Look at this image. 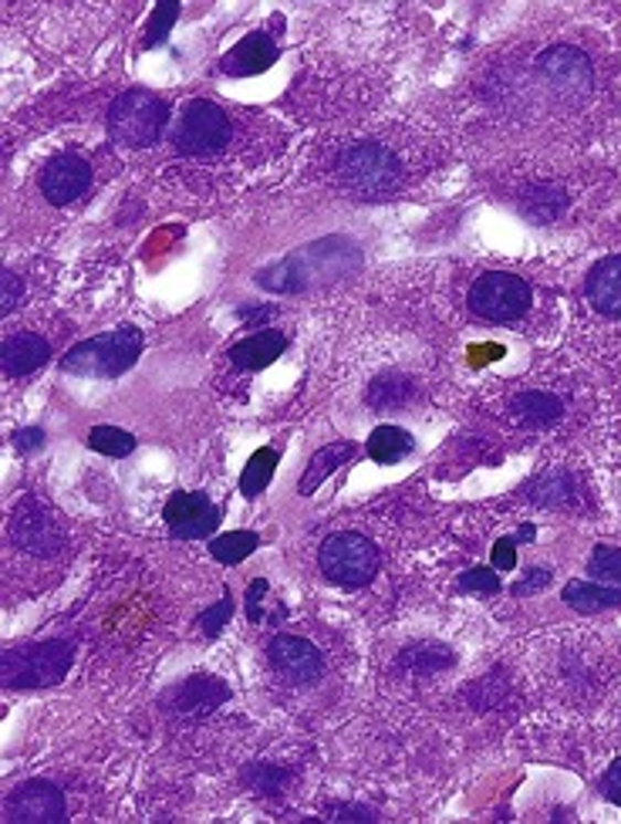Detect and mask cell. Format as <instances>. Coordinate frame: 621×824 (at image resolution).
I'll return each instance as SVG.
<instances>
[{"label":"cell","mask_w":621,"mask_h":824,"mask_svg":"<svg viewBox=\"0 0 621 824\" xmlns=\"http://www.w3.org/2000/svg\"><path fill=\"white\" fill-rule=\"evenodd\" d=\"M334 180L355 196L392 193L406 183V156L385 139H362L334 159Z\"/></svg>","instance_id":"cell-1"},{"label":"cell","mask_w":621,"mask_h":824,"mask_svg":"<svg viewBox=\"0 0 621 824\" xmlns=\"http://www.w3.org/2000/svg\"><path fill=\"white\" fill-rule=\"evenodd\" d=\"M139 352H142V332L126 324V328H116V332H105V335H95L75 345L62 359V368L72 375H88V378H116L136 365Z\"/></svg>","instance_id":"cell-2"},{"label":"cell","mask_w":621,"mask_h":824,"mask_svg":"<svg viewBox=\"0 0 621 824\" xmlns=\"http://www.w3.org/2000/svg\"><path fill=\"white\" fill-rule=\"evenodd\" d=\"M72 666V645L68 642H38V645H21L8 649L4 663H0V676H4L8 689H44L58 683Z\"/></svg>","instance_id":"cell-3"},{"label":"cell","mask_w":621,"mask_h":824,"mask_svg":"<svg viewBox=\"0 0 621 824\" xmlns=\"http://www.w3.org/2000/svg\"><path fill=\"white\" fill-rule=\"evenodd\" d=\"M234 139V119L227 108H220L216 101H190L183 108V116L173 129V146L183 156L193 159H210L223 152Z\"/></svg>","instance_id":"cell-4"},{"label":"cell","mask_w":621,"mask_h":824,"mask_svg":"<svg viewBox=\"0 0 621 824\" xmlns=\"http://www.w3.org/2000/svg\"><path fill=\"white\" fill-rule=\"evenodd\" d=\"M165 119H169V108L162 98L149 92H126L108 108V132L111 139L129 149H146L162 136Z\"/></svg>","instance_id":"cell-5"},{"label":"cell","mask_w":621,"mask_h":824,"mask_svg":"<svg viewBox=\"0 0 621 824\" xmlns=\"http://www.w3.org/2000/svg\"><path fill=\"white\" fill-rule=\"evenodd\" d=\"M321 575L342 588H362L378 575V552L362 534H331L321 544Z\"/></svg>","instance_id":"cell-6"},{"label":"cell","mask_w":621,"mask_h":824,"mask_svg":"<svg viewBox=\"0 0 621 824\" xmlns=\"http://www.w3.org/2000/svg\"><path fill=\"white\" fill-rule=\"evenodd\" d=\"M470 308L496 324L517 321L527 314L531 308V285L517 274L506 270H490L483 278H477V285L470 288Z\"/></svg>","instance_id":"cell-7"},{"label":"cell","mask_w":621,"mask_h":824,"mask_svg":"<svg viewBox=\"0 0 621 824\" xmlns=\"http://www.w3.org/2000/svg\"><path fill=\"white\" fill-rule=\"evenodd\" d=\"M11 541L21 547V552H28V555L51 558V555L62 552L65 531H62L58 514H54L51 507H44L41 501L28 497L14 511V517H11Z\"/></svg>","instance_id":"cell-8"},{"label":"cell","mask_w":621,"mask_h":824,"mask_svg":"<svg viewBox=\"0 0 621 824\" xmlns=\"http://www.w3.org/2000/svg\"><path fill=\"white\" fill-rule=\"evenodd\" d=\"M165 524L173 527V534L180 541H200V537H210L216 527H220V507L206 497V493L193 490H180L173 493V497L165 501V511H162Z\"/></svg>","instance_id":"cell-9"},{"label":"cell","mask_w":621,"mask_h":824,"mask_svg":"<svg viewBox=\"0 0 621 824\" xmlns=\"http://www.w3.org/2000/svg\"><path fill=\"white\" fill-rule=\"evenodd\" d=\"M4 817L11 824H54V821H65V798L62 791L47 784V781H28L21 784L4 807Z\"/></svg>","instance_id":"cell-10"},{"label":"cell","mask_w":621,"mask_h":824,"mask_svg":"<svg viewBox=\"0 0 621 824\" xmlns=\"http://www.w3.org/2000/svg\"><path fill=\"white\" fill-rule=\"evenodd\" d=\"M88 186H92V167H88L82 156H75V152L54 156L47 167L41 170V193L54 206L75 203Z\"/></svg>","instance_id":"cell-11"},{"label":"cell","mask_w":621,"mask_h":824,"mask_svg":"<svg viewBox=\"0 0 621 824\" xmlns=\"http://www.w3.org/2000/svg\"><path fill=\"white\" fill-rule=\"evenodd\" d=\"M267 655H270V666L277 673H285L288 679H298V683H311L324 670L321 652L308 639H298V635H277V639H270Z\"/></svg>","instance_id":"cell-12"},{"label":"cell","mask_w":621,"mask_h":824,"mask_svg":"<svg viewBox=\"0 0 621 824\" xmlns=\"http://www.w3.org/2000/svg\"><path fill=\"white\" fill-rule=\"evenodd\" d=\"M277 62V44L270 34L257 31V34H247L240 44H234L227 54H223V72L234 75V78H244V75H260L267 72L270 65Z\"/></svg>","instance_id":"cell-13"},{"label":"cell","mask_w":621,"mask_h":824,"mask_svg":"<svg viewBox=\"0 0 621 824\" xmlns=\"http://www.w3.org/2000/svg\"><path fill=\"white\" fill-rule=\"evenodd\" d=\"M588 301L601 314H621V254H611L591 267Z\"/></svg>","instance_id":"cell-14"},{"label":"cell","mask_w":621,"mask_h":824,"mask_svg":"<svg viewBox=\"0 0 621 824\" xmlns=\"http://www.w3.org/2000/svg\"><path fill=\"white\" fill-rule=\"evenodd\" d=\"M47 355H51V345L41 335L21 332V335H11L4 349H0V365H4L11 378H21V375L38 372L47 362Z\"/></svg>","instance_id":"cell-15"},{"label":"cell","mask_w":621,"mask_h":824,"mask_svg":"<svg viewBox=\"0 0 621 824\" xmlns=\"http://www.w3.org/2000/svg\"><path fill=\"white\" fill-rule=\"evenodd\" d=\"M285 349H288V339L280 332H257L231 349V362L237 368L257 372V368H267L270 362H277L280 355H285Z\"/></svg>","instance_id":"cell-16"},{"label":"cell","mask_w":621,"mask_h":824,"mask_svg":"<svg viewBox=\"0 0 621 824\" xmlns=\"http://www.w3.org/2000/svg\"><path fill=\"white\" fill-rule=\"evenodd\" d=\"M564 601L578 612H601L621 606V588L601 585V581H568L564 588Z\"/></svg>","instance_id":"cell-17"},{"label":"cell","mask_w":621,"mask_h":824,"mask_svg":"<svg viewBox=\"0 0 621 824\" xmlns=\"http://www.w3.org/2000/svg\"><path fill=\"white\" fill-rule=\"evenodd\" d=\"M544 72L557 82V85H568V88H585L591 82V68H588V58L578 51H550L544 54Z\"/></svg>","instance_id":"cell-18"},{"label":"cell","mask_w":621,"mask_h":824,"mask_svg":"<svg viewBox=\"0 0 621 824\" xmlns=\"http://www.w3.org/2000/svg\"><path fill=\"white\" fill-rule=\"evenodd\" d=\"M355 457H358L355 443H331V447L318 450L314 460H311V467H308V473H304V480H301V493H314L321 480H328L338 467H345Z\"/></svg>","instance_id":"cell-19"},{"label":"cell","mask_w":621,"mask_h":824,"mask_svg":"<svg viewBox=\"0 0 621 824\" xmlns=\"http://www.w3.org/2000/svg\"><path fill=\"white\" fill-rule=\"evenodd\" d=\"M227 699V686H223L220 679H190L176 689V709L180 713H206L213 709L216 703Z\"/></svg>","instance_id":"cell-20"},{"label":"cell","mask_w":621,"mask_h":824,"mask_svg":"<svg viewBox=\"0 0 621 824\" xmlns=\"http://www.w3.org/2000/svg\"><path fill=\"white\" fill-rule=\"evenodd\" d=\"M368 457L375 463H399L403 457L413 453V436L399 426H378L372 436H368Z\"/></svg>","instance_id":"cell-21"},{"label":"cell","mask_w":621,"mask_h":824,"mask_svg":"<svg viewBox=\"0 0 621 824\" xmlns=\"http://www.w3.org/2000/svg\"><path fill=\"white\" fill-rule=\"evenodd\" d=\"M511 409H514V416H517L521 422H527V426H550V422H557L560 413H564L560 399H554V396H547V393H521V396L514 399Z\"/></svg>","instance_id":"cell-22"},{"label":"cell","mask_w":621,"mask_h":824,"mask_svg":"<svg viewBox=\"0 0 621 824\" xmlns=\"http://www.w3.org/2000/svg\"><path fill=\"white\" fill-rule=\"evenodd\" d=\"M260 537L254 531H231V534H220L210 541V555L220 565H240L244 558H250L257 552Z\"/></svg>","instance_id":"cell-23"},{"label":"cell","mask_w":621,"mask_h":824,"mask_svg":"<svg viewBox=\"0 0 621 824\" xmlns=\"http://www.w3.org/2000/svg\"><path fill=\"white\" fill-rule=\"evenodd\" d=\"M409 378L406 375H399V372H388V375H378L372 386H368V403L375 406V409H399V406H406V399H409Z\"/></svg>","instance_id":"cell-24"},{"label":"cell","mask_w":621,"mask_h":824,"mask_svg":"<svg viewBox=\"0 0 621 824\" xmlns=\"http://www.w3.org/2000/svg\"><path fill=\"white\" fill-rule=\"evenodd\" d=\"M277 460H280V453L270 450V447L257 450V453L247 460L244 477H240V493H244V497H257V493H264V486L270 483V477H274V470H277Z\"/></svg>","instance_id":"cell-25"},{"label":"cell","mask_w":621,"mask_h":824,"mask_svg":"<svg viewBox=\"0 0 621 824\" xmlns=\"http://www.w3.org/2000/svg\"><path fill=\"white\" fill-rule=\"evenodd\" d=\"M399 663L413 673H436V670H446L449 663H453V652L439 642H422V645H409L399 655Z\"/></svg>","instance_id":"cell-26"},{"label":"cell","mask_w":621,"mask_h":824,"mask_svg":"<svg viewBox=\"0 0 621 824\" xmlns=\"http://www.w3.org/2000/svg\"><path fill=\"white\" fill-rule=\"evenodd\" d=\"M88 447L105 453V457H129L136 450V436L116 426H95L88 432Z\"/></svg>","instance_id":"cell-27"},{"label":"cell","mask_w":621,"mask_h":824,"mask_svg":"<svg viewBox=\"0 0 621 824\" xmlns=\"http://www.w3.org/2000/svg\"><path fill=\"white\" fill-rule=\"evenodd\" d=\"M588 575L601 585H611V588H621V547H608V544H598L591 558H588Z\"/></svg>","instance_id":"cell-28"},{"label":"cell","mask_w":621,"mask_h":824,"mask_svg":"<svg viewBox=\"0 0 621 824\" xmlns=\"http://www.w3.org/2000/svg\"><path fill=\"white\" fill-rule=\"evenodd\" d=\"M176 14H180V4H159V8H156V14H152V21H149V31H146V47H156V44L169 34V28H173Z\"/></svg>","instance_id":"cell-29"},{"label":"cell","mask_w":621,"mask_h":824,"mask_svg":"<svg viewBox=\"0 0 621 824\" xmlns=\"http://www.w3.org/2000/svg\"><path fill=\"white\" fill-rule=\"evenodd\" d=\"M460 591H480V595H493L500 591V578L490 568H473L467 575H460Z\"/></svg>","instance_id":"cell-30"},{"label":"cell","mask_w":621,"mask_h":824,"mask_svg":"<svg viewBox=\"0 0 621 824\" xmlns=\"http://www.w3.org/2000/svg\"><path fill=\"white\" fill-rule=\"evenodd\" d=\"M517 565V537H500L493 544V568L511 571Z\"/></svg>","instance_id":"cell-31"},{"label":"cell","mask_w":621,"mask_h":824,"mask_svg":"<svg viewBox=\"0 0 621 824\" xmlns=\"http://www.w3.org/2000/svg\"><path fill=\"white\" fill-rule=\"evenodd\" d=\"M231 612H234V606H231V598H223L220 601V606L216 609H210L203 619H200V625H203V632L206 635H216L220 629H223V622H227L231 619Z\"/></svg>","instance_id":"cell-32"},{"label":"cell","mask_w":621,"mask_h":824,"mask_svg":"<svg viewBox=\"0 0 621 824\" xmlns=\"http://www.w3.org/2000/svg\"><path fill=\"white\" fill-rule=\"evenodd\" d=\"M601 791L611 804L621 807V760H614L608 771H604V781H601Z\"/></svg>","instance_id":"cell-33"},{"label":"cell","mask_w":621,"mask_h":824,"mask_svg":"<svg viewBox=\"0 0 621 824\" xmlns=\"http://www.w3.org/2000/svg\"><path fill=\"white\" fill-rule=\"evenodd\" d=\"M547 581H550V571H547V568H534V571L524 578V585H514V595H531V591L544 588Z\"/></svg>","instance_id":"cell-34"},{"label":"cell","mask_w":621,"mask_h":824,"mask_svg":"<svg viewBox=\"0 0 621 824\" xmlns=\"http://www.w3.org/2000/svg\"><path fill=\"white\" fill-rule=\"evenodd\" d=\"M18 298H21V281H18V274H14V270H4V314L14 311Z\"/></svg>","instance_id":"cell-35"},{"label":"cell","mask_w":621,"mask_h":824,"mask_svg":"<svg viewBox=\"0 0 621 824\" xmlns=\"http://www.w3.org/2000/svg\"><path fill=\"white\" fill-rule=\"evenodd\" d=\"M14 443H18V450H38L44 443V432L41 429H21L14 436Z\"/></svg>","instance_id":"cell-36"},{"label":"cell","mask_w":621,"mask_h":824,"mask_svg":"<svg viewBox=\"0 0 621 824\" xmlns=\"http://www.w3.org/2000/svg\"><path fill=\"white\" fill-rule=\"evenodd\" d=\"M331 817H362V821H372L375 814L362 811V807H342V811H331Z\"/></svg>","instance_id":"cell-37"}]
</instances>
